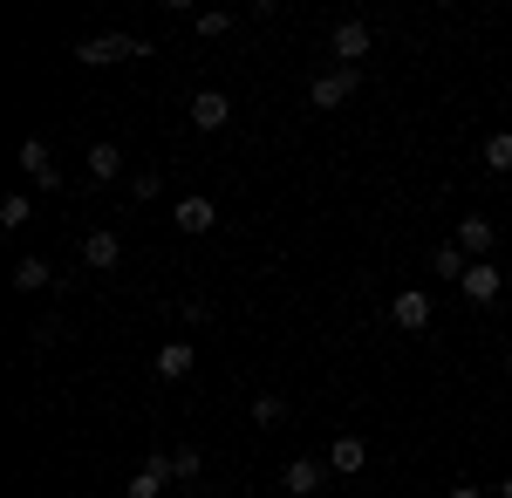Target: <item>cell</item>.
Returning a JSON list of instances; mask_svg holds the SVG:
<instances>
[{
    "mask_svg": "<svg viewBox=\"0 0 512 498\" xmlns=\"http://www.w3.org/2000/svg\"><path fill=\"white\" fill-rule=\"evenodd\" d=\"M130 55H151V35H82L76 62L89 69H110V62H130Z\"/></svg>",
    "mask_w": 512,
    "mask_h": 498,
    "instance_id": "cell-1",
    "label": "cell"
},
{
    "mask_svg": "<svg viewBox=\"0 0 512 498\" xmlns=\"http://www.w3.org/2000/svg\"><path fill=\"white\" fill-rule=\"evenodd\" d=\"M355 89H362V69H328V76L308 82V103H315V110H342Z\"/></svg>",
    "mask_w": 512,
    "mask_h": 498,
    "instance_id": "cell-2",
    "label": "cell"
},
{
    "mask_svg": "<svg viewBox=\"0 0 512 498\" xmlns=\"http://www.w3.org/2000/svg\"><path fill=\"white\" fill-rule=\"evenodd\" d=\"M328 48H335L342 69H362V62H369V21H335V28H328Z\"/></svg>",
    "mask_w": 512,
    "mask_h": 498,
    "instance_id": "cell-3",
    "label": "cell"
},
{
    "mask_svg": "<svg viewBox=\"0 0 512 498\" xmlns=\"http://www.w3.org/2000/svg\"><path fill=\"white\" fill-rule=\"evenodd\" d=\"M390 321L403 335H424V328H431V294H424V287H403L390 301Z\"/></svg>",
    "mask_w": 512,
    "mask_h": 498,
    "instance_id": "cell-4",
    "label": "cell"
},
{
    "mask_svg": "<svg viewBox=\"0 0 512 498\" xmlns=\"http://www.w3.org/2000/svg\"><path fill=\"white\" fill-rule=\"evenodd\" d=\"M321 485H328V464H315V458L280 464V492H287V498H315Z\"/></svg>",
    "mask_w": 512,
    "mask_h": 498,
    "instance_id": "cell-5",
    "label": "cell"
},
{
    "mask_svg": "<svg viewBox=\"0 0 512 498\" xmlns=\"http://www.w3.org/2000/svg\"><path fill=\"white\" fill-rule=\"evenodd\" d=\"M458 287H465V301H472V307H492V301H499V287H506V273L492 267V260H472Z\"/></svg>",
    "mask_w": 512,
    "mask_h": 498,
    "instance_id": "cell-6",
    "label": "cell"
},
{
    "mask_svg": "<svg viewBox=\"0 0 512 498\" xmlns=\"http://www.w3.org/2000/svg\"><path fill=\"white\" fill-rule=\"evenodd\" d=\"M192 123L198 130H226V123H233V96H226V89H198L192 96Z\"/></svg>",
    "mask_w": 512,
    "mask_h": 498,
    "instance_id": "cell-7",
    "label": "cell"
},
{
    "mask_svg": "<svg viewBox=\"0 0 512 498\" xmlns=\"http://www.w3.org/2000/svg\"><path fill=\"white\" fill-rule=\"evenodd\" d=\"M171 226L178 232H212L219 226V205H212V198H178V205H171Z\"/></svg>",
    "mask_w": 512,
    "mask_h": 498,
    "instance_id": "cell-8",
    "label": "cell"
},
{
    "mask_svg": "<svg viewBox=\"0 0 512 498\" xmlns=\"http://www.w3.org/2000/svg\"><path fill=\"white\" fill-rule=\"evenodd\" d=\"M451 246H458V253H465V260H485V253H492V219H458V232H451Z\"/></svg>",
    "mask_w": 512,
    "mask_h": 498,
    "instance_id": "cell-9",
    "label": "cell"
},
{
    "mask_svg": "<svg viewBox=\"0 0 512 498\" xmlns=\"http://www.w3.org/2000/svg\"><path fill=\"white\" fill-rule=\"evenodd\" d=\"M192 362H198V355H192V342H164L158 355H151V369H158L164 383H185V376H192Z\"/></svg>",
    "mask_w": 512,
    "mask_h": 498,
    "instance_id": "cell-10",
    "label": "cell"
},
{
    "mask_svg": "<svg viewBox=\"0 0 512 498\" xmlns=\"http://www.w3.org/2000/svg\"><path fill=\"white\" fill-rule=\"evenodd\" d=\"M21 171L35 178L41 192H55V151H48L41 137H28V144H21Z\"/></svg>",
    "mask_w": 512,
    "mask_h": 498,
    "instance_id": "cell-11",
    "label": "cell"
},
{
    "mask_svg": "<svg viewBox=\"0 0 512 498\" xmlns=\"http://www.w3.org/2000/svg\"><path fill=\"white\" fill-rule=\"evenodd\" d=\"M82 260H89L96 273H110V267L123 260V239H117V232H103V226H96L89 239H82Z\"/></svg>",
    "mask_w": 512,
    "mask_h": 498,
    "instance_id": "cell-12",
    "label": "cell"
},
{
    "mask_svg": "<svg viewBox=\"0 0 512 498\" xmlns=\"http://www.w3.org/2000/svg\"><path fill=\"white\" fill-rule=\"evenodd\" d=\"M164 485H171V458H151L130 478V498H164Z\"/></svg>",
    "mask_w": 512,
    "mask_h": 498,
    "instance_id": "cell-13",
    "label": "cell"
},
{
    "mask_svg": "<svg viewBox=\"0 0 512 498\" xmlns=\"http://www.w3.org/2000/svg\"><path fill=\"white\" fill-rule=\"evenodd\" d=\"M89 178H96V185H117L123 178V151L117 144H89Z\"/></svg>",
    "mask_w": 512,
    "mask_h": 498,
    "instance_id": "cell-14",
    "label": "cell"
},
{
    "mask_svg": "<svg viewBox=\"0 0 512 498\" xmlns=\"http://www.w3.org/2000/svg\"><path fill=\"white\" fill-rule=\"evenodd\" d=\"M48 280H55V267H48V260H35V253H28V260H14V287H21V294H41Z\"/></svg>",
    "mask_w": 512,
    "mask_h": 498,
    "instance_id": "cell-15",
    "label": "cell"
},
{
    "mask_svg": "<svg viewBox=\"0 0 512 498\" xmlns=\"http://www.w3.org/2000/svg\"><path fill=\"white\" fill-rule=\"evenodd\" d=\"M369 464V444L362 437H335V451H328V471H362Z\"/></svg>",
    "mask_w": 512,
    "mask_h": 498,
    "instance_id": "cell-16",
    "label": "cell"
},
{
    "mask_svg": "<svg viewBox=\"0 0 512 498\" xmlns=\"http://www.w3.org/2000/svg\"><path fill=\"white\" fill-rule=\"evenodd\" d=\"M465 267H472V260H465L458 246H437V253H431V273H437V280H465Z\"/></svg>",
    "mask_w": 512,
    "mask_h": 498,
    "instance_id": "cell-17",
    "label": "cell"
},
{
    "mask_svg": "<svg viewBox=\"0 0 512 498\" xmlns=\"http://www.w3.org/2000/svg\"><path fill=\"white\" fill-rule=\"evenodd\" d=\"M28 219H35V198H21V192H14V198H0V226H7V232H21Z\"/></svg>",
    "mask_w": 512,
    "mask_h": 498,
    "instance_id": "cell-18",
    "label": "cell"
},
{
    "mask_svg": "<svg viewBox=\"0 0 512 498\" xmlns=\"http://www.w3.org/2000/svg\"><path fill=\"white\" fill-rule=\"evenodd\" d=\"M485 171H512V130H499V137H485Z\"/></svg>",
    "mask_w": 512,
    "mask_h": 498,
    "instance_id": "cell-19",
    "label": "cell"
},
{
    "mask_svg": "<svg viewBox=\"0 0 512 498\" xmlns=\"http://www.w3.org/2000/svg\"><path fill=\"white\" fill-rule=\"evenodd\" d=\"M253 423H260V430L287 423V403H280V396H253Z\"/></svg>",
    "mask_w": 512,
    "mask_h": 498,
    "instance_id": "cell-20",
    "label": "cell"
},
{
    "mask_svg": "<svg viewBox=\"0 0 512 498\" xmlns=\"http://www.w3.org/2000/svg\"><path fill=\"white\" fill-rule=\"evenodd\" d=\"M198 471H205V458H198L192 444H178V451H171V478H185V485H192Z\"/></svg>",
    "mask_w": 512,
    "mask_h": 498,
    "instance_id": "cell-21",
    "label": "cell"
},
{
    "mask_svg": "<svg viewBox=\"0 0 512 498\" xmlns=\"http://www.w3.org/2000/svg\"><path fill=\"white\" fill-rule=\"evenodd\" d=\"M164 185H158V171H137V178H130V198H158Z\"/></svg>",
    "mask_w": 512,
    "mask_h": 498,
    "instance_id": "cell-22",
    "label": "cell"
},
{
    "mask_svg": "<svg viewBox=\"0 0 512 498\" xmlns=\"http://www.w3.org/2000/svg\"><path fill=\"white\" fill-rule=\"evenodd\" d=\"M178 321H185V328H205V321H212V307H205V301H185V307H178Z\"/></svg>",
    "mask_w": 512,
    "mask_h": 498,
    "instance_id": "cell-23",
    "label": "cell"
},
{
    "mask_svg": "<svg viewBox=\"0 0 512 498\" xmlns=\"http://www.w3.org/2000/svg\"><path fill=\"white\" fill-rule=\"evenodd\" d=\"M226 28H233V14H219V7H212V14H198V35H226Z\"/></svg>",
    "mask_w": 512,
    "mask_h": 498,
    "instance_id": "cell-24",
    "label": "cell"
},
{
    "mask_svg": "<svg viewBox=\"0 0 512 498\" xmlns=\"http://www.w3.org/2000/svg\"><path fill=\"white\" fill-rule=\"evenodd\" d=\"M451 498H485V492H478V485H451Z\"/></svg>",
    "mask_w": 512,
    "mask_h": 498,
    "instance_id": "cell-25",
    "label": "cell"
},
{
    "mask_svg": "<svg viewBox=\"0 0 512 498\" xmlns=\"http://www.w3.org/2000/svg\"><path fill=\"white\" fill-rule=\"evenodd\" d=\"M499 498H512V478H506V485H499Z\"/></svg>",
    "mask_w": 512,
    "mask_h": 498,
    "instance_id": "cell-26",
    "label": "cell"
},
{
    "mask_svg": "<svg viewBox=\"0 0 512 498\" xmlns=\"http://www.w3.org/2000/svg\"><path fill=\"white\" fill-rule=\"evenodd\" d=\"M506 376H512V355H506Z\"/></svg>",
    "mask_w": 512,
    "mask_h": 498,
    "instance_id": "cell-27",
    "label": "cell"
}]
</instances>
